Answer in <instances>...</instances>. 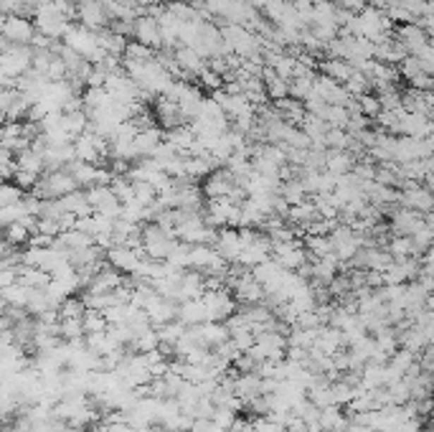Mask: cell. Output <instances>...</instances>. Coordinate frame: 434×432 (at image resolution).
I'll return each instance as SVG.
<instances>
[{"label": "cell", "instance_id": "obj_1", "mask_svg": "<svg viewBox=\"0 0 434 432\" xmlns=\"http://www.w3.org/2000/svg\"><path fill=\"white\" fill-rule=\"evenodd\" d=\"M69 25H71V20L66 18V16H64V13L59 11L54 3L38 6L36 11H33V28H36V33L51 38V41L64 38V33H66Z\"/></svg>", "mask_w": 434, "mask_h": 432}, {"label": "cell", "instance_id": "obj_2", "mask_svg": "<svg viewBox=\"0 0 434 432\" xmlns=\"http://www.w3.org/2000/svg\"><path fill=\"white\" fill-rule=\"evenodd\" d=\"M358 16V31H361V38H368L371 44H378V41H384L386 36H391L394 31V23L389 20L386 11H378V8H368L366 6Z\"/></svg>", "mask_w": 434, "mask_h": 432}, {"label": "cell", "instance_id": "obj_3", "mask_svg": "<svg viewBox=\"0 0 434 432\" xmlns=\"http://www.w3.org/2000/svg\"><path fill=\"white\" fill-rule=\"evenodd\" d=\"M33 61V49L31 46H8V49L0 51V71L8 76V79H18L25 71L31 69Z\"/></svg>", "mask_w": 434, "mask_h": 432}, {"label": "cell", "instance_id": "obj_4", "mask_svg": "<svg viewBox=\"0 0 434 432\" xmlns=\"http://www.w3.org/2000/svg\"><path fill=\"white\" fill-rule=\"evenodd\" d=\"M201 303H203V308H206L208 320H219V323H224V320L236 311V300L231 298V292H229L227 287L206 290L201 295Z\"/></svg>", "mask_w": 434, "mask_h": 432}, {"label": "cell", "instance_id": "obj_5", "mask_svg": "<svg viewBox=\"0 0 434 432\" xmlns=\"http://www.w3.org/2000/svg\"><path fill=\"white\" fill-rule=\"evenodd\" d=\"M270 257L277 262L282 270H289V272H295L297 267H302L305 262H308V252H305V247H302L300 239L275 241V244H272Z\"/></svg>", "mask_w": 434, "mask_h": 432}, {"label": "cell", "instance_id": "obj_6", "mask_svg": "<svg viewBox=\"0 0 434 432\" xmlns=\"http://www.w3.org/2000/svg\"><path fill=\"white\" fill-rule=\"evenodd\" d=\"M0 33H3V38H6L8 44L28 46L33 33H36V28H33V20L28 18V16H6Z\"/></svg>", "mask_w": 434, "mask_h": 432}, {"label": "cell", "instance_id": "obj_7", "mask_svg": "<svg viewBox=\"0 0 434 432\" xmlns=\"http://www.w3.org/2000/svg\"><path fill=\"white\" fill-rule=\"evenodd\" d=\"M419 275V257H404V260H391V265L381 272L384 285H406L414 282Z\"/></svg>", "mask_w": 434, "mask_h": 432}, {"label": "cell", "instance_id": "obj_8", "mask_svg": "<svg viewBox=\"0 0 434 432\" xmlns=\"http://www.w3.org/2000/svg\"><path fill=\"white\" fill-rule=\"evenodd\" d=\"M424 224H427V214L404 209V206H394V209H391V232L397 236H411L414 232H419Z\"/></svg>", "mask_w": 434, "mask_h": 432}, {"label": "cell", "instance_id": "obj_9", "mask_svg": "<svg viewBox=\"0 0 434 432\" xmlns=\"http://www.w3.org/2000/svg\"><path fill=\"white\" fill-rule=\"evenodd\" d=\"M211 247H214V252L219 254L227 265H234V262L239 260V252H241L239 229H231V227L216 229V239H214Z\"/></svg>", "mask_w": 434, "mask_h": 432}, {"label": "cell", "instance_id": "obj_10", "mask_svg": "<svg viewBox=\"0 0 434 432\" xmlns=\"http://www.w3.org/2000/svg\"><path fill=\"white\" fill-rule=\"evenodd\" d=\"M145 254H143V247L140 249H130L125 247V244H114V247L107 249V254H104V260H107L109 267H114L117 272L122 275H133L135 272V267L140 265V260H143Z\"/></svg>", "mask_w": 434, "mask_h": 432}, {"label": "cell", "instance_id": "obj_11", "mask_svg": "<svg viewBox=\"0 0 434 432\" xmlns=\"http://www.w3.org/2000/svg\"><path fill=\"white\" fill-rule=\"evenodd\" d=\"M76 18H79V25H84L89 31H100V28L109 25L107 13L100 0H76Z\"/></svg>", "mask_w": 434, "mask_h": 432}, {"label": "cell", "instance_id": "obj_12", "mask_svg": "<svg viewBox=\"0 0 434 432\" xmlns=\"http://www.w3.org/2000/svg\"><path fill=\"white\" fill-rule=\"evenodd\" d=\"M313 92L320 97L325 104H340V107H346V102L351 100V95L343 89V84L333 82V79H327L325 74H315Z\"/></svg>", "mask_w": 434, "mask_h": 432}, {"label": "cell", "instance_id": "obj_13", "mask_svg": "<svg viewBox=\"0 0 434 432\" xmlns=\"http://www.w3.org/2000/svg\"><path fill=\"white\" fill-rule=\"evenodd\" d=\"M133 41L147 46L150 51L163 49V41H160V28H157V20L150 16H140L133 23Z\"/></svg>", "mask_w": 434, "mask_h": 432}, {"label": "cell", "instance_id": "obj_14", "mask_svg": "<svg viewBox=\"0 0 434 432\" xmlns=\"http://www.w3.org/2000/svg\"><path fill=\"white\" fill-rule=\"evenodd\" d=\"M234 176L231 171H227V168H216L214 173H208L206 178H203V186H201V193L203 196H208V201L211 198H224L229 196V191L234 188Z\"/></svg>", "mask_w": 434, "mask_h": 432}, {"label": "cell", "instance_id": "obj_15", "mask_svg": "<svg viewBox=\"0 0 434 432\" xmlns=\"http://www.w3.org/2000/svg\"><path fill=\"white\" fill-rule=\"evenodd\" d=\"M203 292H206L203 275L195 272V270H183V275L178 277V287H176V303L201 298Z\"/></svg>", "mask_w": 434, "mask_h": 432}, {"label": "cell", "instance_id": "obj_16", "mask_svg": "<svg viewBox=\"0 0 434 432\" xmlns=\"http://www.w3.org/2000/svg\"><path fill=\"white\" fill-rule=\"evenodd\" d=\"M282 275H284V270L277 265V262L272 260V257H270V260H265V262H259L257 267H252V277L257 280L259 285H262L265 295H267V292L277 290L279 282H282Z\"/></svg>", "mask_w": 434, "mask_h": 432}, {"label": "cell", "instance_id": "obj_17", "mask_svg": "<svg viewBox=\"0 0 434 432\" xmlns=\"http://www.w3.org/2000/svg\"><path fill=\"white\" fill-rule=\"evenodd\" d=\"M406 56H409V54H406V49L397 41V36H386L384 41L373 44V59L386 64V66H399Z\"/></svg>", "mask_w": 434, "mask_h": 432}, {"label": "cell", "instance_id": "obj_18", "mask_svg": "<svg viewBox=\"0 0 434 432\" xmlns=\"http://www.w3.org/2000/svg\"><path fill=\"white\" fill-rule=\"evenodd\" d=\"M282 219H284V224L292 227L295 232H305V229H308L313 222H318L320 216H318V211H315L313 201H302V203H295V206H289V209L284 211Z\"/></svg>", "mask_w": 434, "mask_h": 432}, {"label": "cell", "instance_id": "obj_19", "mask_svg": "<svg viewBox=\"0 0 434 432\" xmlns=\"http://www.w3.org/2000/svg\"><path fill=\"white\" fill-rule=\"evenodd\" d=\"M432 133V120L427 114L419 112H404L402 109V120H399V135L406 138H429Z\"/></svg>", "mask_w": 434, "mask_h": 432}, {"label": "cell", "instance_id": "obj_20", "mask_svg": "<svg viewBox=\"0 0 434 432\" xmlns=\"http://www.w3.org/2000/svg\"><path fill=\"white\" fill-rule=\"evenodd\" d=\"M397 41L406 49L409 56H414L416 51L424 49V46L429 44V33H424L416 23H404V25H399Z\"/></svg>", "mask_w": 434, "mask_h": 432}, {"label": "cell", "instance_id": "obj_21", "mask_svg": "<svg viewBox=\"0 0 434 432\" xmlns=\"http://www.w3.org/2000/svg\"><path fill=\"white\" fill-rule=\"evenodd\" d=\"M125 285V277H122V272H117L114 267H109L107 262L102 265V270L95 275V277L87 282V292H109L114 290V287Z\"/></svg>", "mask_w": 434, "mask_h": 432}, {"label": "cell", "instance_id": "obj_22", "mask_svg": "<svg viewBox=\"0 0 434 432\" xmlns=\"http://www.w3.org/2000/svg\"><path fill=\"white\" fill-rule=\"evenodd\" d=\"M176 313H178V303L176 300H165V298H157L155 303L145 311L147 320H150L152 328H160V325L170 323V320H176Z\"/></svg>", "mask_w": 434, "mask_h": 432}, {"label": "cell", "instance_id": "obj_23", "mask_svg": "<svg viewBox=\"0 0 434 432\" xmlns=\"http://www.w3.org/2000/svg\"><path fill=\"white\" fill-rule=\"evenodd\" d=\"M160 143H163L160 127H143V130H138V135H135V140H133L135 155H138V158H147V155H152V150H155Z\"/></svg>", "mask_w": 434, "mask_h": 432}, {"label": "cell", "instance_id": "obj_24", "mask_svg": "<svg viewBox=\"0 0 434 432\" xmlns=\"http://www.w3.org/2000/svg\"><path fill=\"white\" fill-rule=\"evenodd\" d=\"M173 59H176L181 71L186 74V79H188V76L193 79V76H198V71L206 69V59H201L193 49H188V46H181V49L173 51Z\"/></svg>", "mask_w": 434, "mask_h": 432}, {"label": "cell", "instance_id": "obj_25", "mask_svg": "<svg viewBox=\"0 0 434 432\" xmlns=\"http://www.w3.org/2000/svg\"><path fill=\"white\" fill-rule=\"evenodd\" d=\"M152 112H155L157 125L165 127V130H173V127H178V125H186V122H183V117H181V112H178V104H176V102L165 100L163 95H160V100L155 102Z\"/></svg>", "mask_w": 434, "mask_h": 432}, {"label": "cell", "instance_id": "obj_26", "mask_svg": "<svg viewBox=\"0 0 434 432\" xmlns=\"http://www.w3.org/2000/svg\"><path fill=\"white\" fill-rule=\"evenodd\" d=\"M353 165H356V155H351V150H325L323 171H327L330 176H346L353 171Z\"/></svg>", "mask_w": 434, "mask_h": 432}, {"label": "cell", "instance_id": "obj_27", "mask_svg": "<svg viewBox=\"0 0 434 432\" xmlns=\"http://www.w3.org/2000/svg\"><path fill=\"white\" fill-rule=\"evenodd\" d=\"M176 320H181L186 328L188 325H201L206 323V308H203L201 298L195 300H183V303H178V313H176Z\"/></svg>", "mask_w": 434, "mask_h": 432}, {"label": "cell", "instance_id": "obj_28", "mask_svg": "<svg viewBox=\"0 0 434 432\" xmlns=\"http://www.w3.org/2000/svg\"><path fill=\"white\" fill-rule=\"evenodd\" d=\"M262 394V376L259 374H239L236 376V381H234V397L236 400H241L246 404L249 400H254V397H259Z\"/></svg>", "mask_w": 434, "mask_h": 432}, {"label": "cell", "instance_id": "obj_29", "mask_svg": "<svg viewBox=\"0 0 434 432\" xmlns=\"http://www.w3.org/2000/svg\"><path fill=\"white\" fill-rule=\"evenodd\" d=\"M163 140L168 143V145L176 148L181 155H188L195 145V135L188 125H178V127H173V130H168V133L163 135Z\"/></svg>", "mask_w": 434, "mask_h": 432}, {"label": "cell", "instance_id": "obj_30", "mask_svg": "<svg viewBox=\"0 0 434 432\" xmlns=\"http://www.w3.org/2000/svg\"><path fill=\"white\" fill-rule=\"evenodd\" d=\"M262 84H265V95L270 102L275 100H282V97H289V82L282 79V76L275 74V69L265 66L262 69Z\"/></svg>", "mask_w": 434, "mask_h": 432}, {"label": "cell", "instance_id": "obj_31", "mask_svg": "<svg viewBox=\"0 0 434 432\" xmlns=\"http://www.w3.org/2000/svg\"><path fill=\"white\" fill-rule=\"evenodd\" d=\"M320 354L325 356H333L335 351L343 349V338H340V330L338 328H330V325H320L318 328V338H315V346Z\"/></svg>", "mask_w": 434, "mask_h": 432}, {"label": "cell", "instance_id": "obj_32", "mask_svg": "<svg viewBox=\"0 0 434 432\" xmlns=\"http://www.w3.org/2000/svg\"><path fill=\"white\" fill-rule=\"evenodd\" d=\"M69 176L74 178L76 188H89V186H97V165L92 163H82V160H71L66 165Z\"/></svg>", "mask_w": 434, "mask_h": 432}, {"label": "cell", "instance_id": "obj_33", "mask_svg": "<svg viewBox=\"0 0 434 432\" xmlns=\"http://www.w3.org/2000/svg\"><path fill=\"white\" fill-rule=\"evenodd\" d=\"M318 69H320V74H325L327 79H333L338 84H346V79L353 74V66L343 59H323L318 64Z\"/></svg>", "mask_w": 434, "mask_h": 432}, {"label": "cell", "instance_id": "obj_34", "mask_svg": "<svg viewBox=\"0 0 434 432\" xmlns=\"http://www.w3.org/2000/svg\"><path fill=\"white\" fill-rule=\"evenodd\" d=\"M216 260H219V254L214 252L211 244H193L191 247V270H195V272L203 275Z\"/></svg>", "mask_w": 434, "mask_h": 432}, {"label": "cell", "instance_id": "obj_35", "mask_svg": "<svg viewBox=\"0 0 434 432\" xmlns=\"http://www.w3.org/2000/svg\"><path fill=\"white\" fill-rule=\"evenodd\" d=\"M335 11L333 0H313V25H335Z\"/></svg>", "mask_w": 434, "mask_h": 432}, {"label": "cell", "instance_id": "obj_36", "mask_svg": "<svg viewBox=\"0 0 434 432\" xmlns=\"http://www.w3.org/2000/svg\"><path fill=\"white\" fill-rule=\"evenodd\" d=\"M277 193L287 201V206H295V203L308 201V193H305V188H302L300 178H287V181H282Z\"/></svg>", "mask_w": 434, "mask_h": 432}, {"label": "cell", "instance_id": "obj_37", "mask_svg": "<svg viewBox=\"0 0 434 432\" xmlns=\"http://www.w3.org/2000/svg\"><path fill=\"white\" fill-rule=\"evenodd\" d=\"M327 127H340V130H346L348 120H351V114H348L346 107H340V104H325L318 114Z\"/></svg>", "mask_w": 434, "mask_h": 432}, {"label": "cell", "instance_id": "obj_38", "mask_svg": "<svg viewBox=\"0 0 434 432\" xmlns=\"http://www.w3.org/2000/svg\"><path fill=\"white\" fill-rule=\"evenodd\" d=\"M191 247H193V244H188V241L176 239L173 241V247H170V254L165 262L178 267V270H191Z\"/></svg>", "mask_w": 434, "mask_h": 432}, {"label": "cell", "instance_id": "obj_39", "mask_svg": "<svg viewBox=\"0 0 434 432\" xmlns=\"http://www.w3.org/2000/svg\"><path fill=\"white\" fill-rule=\"evenodd\" d=\"M386 252L394 257V260H404V257H416L414 254V244H411V236H391L389 241H386Z\"/></svg>", "mask_w": 434, "mask_h": 432}, {"label": "cell", "instance_id": "obj_40", "mask_svg": "<svg viewBox=\"0 0 434 432\" xmlns=\"http://www.w3.org/2000/svg\"><path fill=\"white\" fill-rule=\"evenodd\" d=\"M152 54L155 51H150L147 46H143V44H138V41H127V46H125V51H122V66L125 64H143V61H150L152 59Z\"/></svg>", "mask_w": 434, "mask_h": 432}, {"label": "cell", "instance_id": "obj_41", "mask_svg": "<svg viewBox=\"0 0 434 432\" xmlns=\"http://www.w3.org/2000/svg\"><path fill=\"white\" fill-rule=\"evenodd\" d=\"M353 135H348L340 127H327L325 133V150H351Z\"/></svg>", "mask_w": 434, "mask_h": 432}, {"label": "cell", "instance_id": "obj_42", "mask_svg": "<svg viewBox=\"0 0 434 432\" xmlns=\"http://www.w3.org/2000/svg\"><path fill=\"white\" fill-rule=\"evenodd\" d=\"M343 89H346L351 97H361V95H368V92H371V82H368V76H366L363 71L353 69V74L346 79Z\"/></svg>", "mask_w": 434, "mask_h": 432}, {"label": "cell", "instance_id": "obj_43", "mask_svg": "<svg viewBox=\"0 0 434 432\" xmlns=\"http://www.w3.org/2000/svg\"><path fill=\"white\" fill-rule=\"evenodd\" d=\"M59 330H61V338H66L69 343H79L84 338L82 318H61L59 320Z\"/></svg>", "mask_w": 434, "mask_h": 432}, {"label": "cell", "instance_id": "obj_44", "mask_svg": "<svg viewBox=\"0 0 434 432\" xmlns=\"http://www.w3.org/2000/svg\"><path fill=\"white\" fill-rule=\"evenodd\" d=\"M313 82H315V74L289 79V97H292V100L305 102L310 97V92H313Z\"/></svg>", "mask_w": 434, "mask_h": 432}, {"label": "cell", "instance_id": "obj_45", "mask_svg": "<svg viewBox=\"0 0 434 432\" xmlns=\"http://www.w3.org/2000/svg\"><path fill=\"white\" fill-rule=\"evenodd\" d=\"M82 325H84V336H89V333H104L109 323H107V318H104V313L87 311L82 316Z\"/></svg>", "mask_w": 434, "mask_h": 432}, {"label": "cell", "instance_id": "obj_46", "mask_svg": "<svg viewBox=\"0 0 434 432\" xmlns=\"http://www.w3.org/2000/svg\"><path fill=\"white\" fill-rule=\"evenodd\" d=\"M59 320H61V318H82L84 313H87V305L82 303V300L79 298H64L61 303H59Z\"/></svg>", "mask_w": 434, "mask_h": 432}, {"label": "cell", "instance_id": "obj_47", "mask_svg": "<svg viewBox=\"0 0 434 432\" xmlns=\"http://www.w3.org/2000/svg\"><path fill=\"white\" fill-rule=\"evenodd\" d=\"M157 330L155 328H147L145 333H140V336H135V341H133V354H147V351H152V349H157Z\"/></svg>", "mask_w": 434, "mask_h": 432}, {"label": "cell", "instance_id": "obj_48", "mask_svg": "<svg viewBox=\"0 0 434 432\" xmlns=\"http://www.w3.org/2000/svg\"><path fill=\"white\" fill-rule=\"evenodd\" d=\"M386 392H389L391 404H406V402L411 400L409 384H406L404 379H397V381H391V384H386Z\"/></svg>", "mask_w": 434, "mask_h": 432}, {"label": "cell", "instance_id": "obj_49", "mask_svg": "<svg viewBox=\"0 0 434 432\" xmlns=\"http://www.w3.org/2000/svg\"><path fill=\"white\" fill-rule=\"evenodd\" d=\"M157 330V341H163V343H176L178 338L183 336V330H186V325L181 323V320H170V323L160 325Z\"/></svg>", "mask_w": 434, "mask_h": 432}, {"label": "cell", "instance_id": "obj_50", "mask_svg": "<svg viewBox=\"0 0 434 432\" xmlns=\"http://www.w3.org/2000/svg\"><path fill=\"white\" fill-rule=\"evenodd\" d=\"M353 100H356V104H358V112L363 114V117H368L371 122H373V117L381 112L376 95H371V92H368V95H361V97H353Z\"/></svg>", "mask_w": 434, "mask_h": 432}, {"label": "cell", "instance_id": "obj_51", "mask_svg": "<svg viewBox=\"0 0 434 432\" xmlns=\"http://www.w3.org/2000/svg\"><path fill=\"white\" fill-rule=\"evenodd\" d=\"M20 198H23V191L16 184H8V181L0 184V209L13 206V203H20Z\"/></svg>", "mask_w": 434, "mask_h": 432}, {"label": "cell", "instance_id": "obj_52", "mask_svg": "<svg viewBox=\"0 0 434 432\" xmlns=\"http://www.w3.org/2000/svg\"><path fill=\"white\" fill-rule=\"evenodd\" d=\"M195 79H198V84H195V87H201L203 92H206V89L216 92V89L224 87V79H221V76L216 74V71L208 69V66H206V69H203V71H198V76H195Z\"/></svg>", "mask_w": 434, "mask_h": 432}, {"label": "cell", "instance_id": "obj_53", "mask_svg": "<svg viewBox=\"0 0 434 432\" xmlns=\"http://www.w3.org/2000/svg\"><path fill=\"white\" fill-rule=\"evenodd\" d=\"M234 419H236V412L234 409H229V407H214V414H211V422H214L216 427H221V430H227L234 425Z\"/></svg>", "mask_w": 434, "mask_h": 432}, {"label": "cell", "instance_id": "obj_54", "mask_svg": "<svg viewBox=\"0 0 434 432\" xmlns=\"http://www.w3.org/2000/svg\"><path fill=\"white\" fill-rule=\"evenodd\" d=\"M133 198L140 206H150V203H155V188L150 184H135L133 181Z\"/></svg>", "mask_w": 434, "mask_h": 432}, {"label": "cell", "instance_id": "obj_55", "mask_svg": "<svg viewBox=\"0 0 434 432\" xmlns=\"http://www.w3.org/2000/svg\"><path fill=\"white\" fill-rule=\"evenodd\" d=\"M229 341H231V346L239 351V354H246V351L254 346V333L252 330H236V333L229 336Z\"/></svg>", "mask_w": 434, "mask_h": 432}, {"label": "cell", "instance_id": "obj_56", "mask_svg": "<svg viewBox=\"0 0 434 432\" xmlns=\"http://www.w3.org/2000/svg\"><path fill=\"white\" fill-rule=\"evenodd\" d=\"M295 56H292V54H282V56L277 59V61H275V66H272V69H275V74L277 76H282V79H287L289 82V76H292V71H295Z\"/></svg>", "mask_w": 434, "mask_h": 432}, {"label": "cell", "instance_id": "obj_57", "mask_svg": "<svg viewBox=\"0 0 434 432\" xmlns=\"http://www.w3.org/2000/svg\"><path fill=\"white\" fill-rule=\"evenodd\" d=\"M335 8H340V11H348V13H361L366 8V0H333Z\"/></svg>", "mask_w": 434, "mask_h": 432}, {"label": "cell", "instance_id": "obj_58", "mask_svg": "<svg viewBox=\"0 0 434 432\" xmlns=\"http://www.w3.org/2000/svg\"><path fill=\"white\" fill-rule=\"evenodd\" d=\"M163 427L160 425H147V427H140V430H135V432H160Z\"/></svg>", "mask_w": 434, "mask_h": 432}, {"label": "cell", "instance_id": "obj_59", "mask_svg": "<svg viewBox=\"0 0 434 432\" xmlns=\"http://www.w3.org/2000/svg\"><path fill=\"white\" fill-rule=\"evenodd\" d=\"M244 3H252V0H244Z\"/></svg>", "mask_w": 434, "mask_h": 432}]
</instances>
